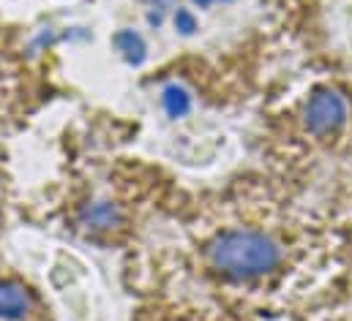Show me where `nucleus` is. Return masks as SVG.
I'll return each mask as SVG.
<instances>
[{"label":"nucleus","instance_id":"1","mask_svg":"<svg viewBox=\"0 0 352 321\" xmlns=\"http://www.w3.org/2000/svg\"><path fill=\"white\" fill-rule=\"evenodd\" d=\"M205 256L230 278H260L281 261L278 245L260 232H224L205 248Z\"/></svg>","mask_w":352,"mask_h":321},{"label":"nucleus","instance_id":"2","mask_svg":"<svg viewBox=\"0 0 352 321\" xmlns=\"http://www.w3.org/2000/svg\"><path fill=\"white\" fill-rule=\"evenodd\" d=\"M347 120V104L333 90H317L306 106V128L317 136L333 134Z\"/></svg>","mask_w":352,"mask_h":321},{"label":"nucleus","instance_id":"3","mask_svg":"<svg viewBox=\"0 0 352 321\" xmlns=\"http://www.w3.org/2000/svg\"><path fill=\"white\" fill-rule=\"evenodd\" d=\"M80 224L90 232H109V229H118L123 224V215H120V210L115 204L96 202V204H88L80 213Z\"/></svg>","mask_w":352,"mask_h":321},{"label":"nucleus","instance_id":"4","mask_svg":"<svg viewBox=\"0 0 352 321\" xmlns=\"http://www.w3.org/2000/svg\"><path fill=\"white\" fill-rule=\"evenodd\" d=\"M30 311L28 294L14 283H0V316L3 319H22Z\"/></svg>","mask_w":352,"mask_h":321},{"label":"nucleus","instance_id":"5","mask_svg":"<svg viewBox=\"0 0 352 321\" xmlns=\"http://www.w3.org/2000/svg\"><path fill=\"white\" fill-rule=\"evenodd\" d=\"M112 44H115L118 52H123L126 63H131V66H140V63L145 60V55H148V47H145V41H142V36H137L134 30H120V33H115Z\"/></svg>","mask_w":352,"mask_h":321},{"label":"nucleus","instance_id":"6","mask_svg":"<svg viewBox=\"0 0 352 321\" xmlns=\"http://www.w3.org/2000/svg\"><path fill=\"white\" fill-rule=\"evenodd\" d=\"M162 104H164V112L170 117H183L191 109V95L183 84H167L162 93Z\"/></svg>","mask_w":352,"mask_h":321},{"label":"nucleus","instance_id":"7","mask_svg":"<svg viewBox=\"0 0 352 321\" xmlns=\"http://www.w3.org/2000/svg\"><path fill=\"white\" fill-rule=\"evenodd\" d=\"M175 27L183 36H191L197 30V19H194V14L188 8H177L175 11Z\"/></svg>","mask_w":352,"mask_h":321},{"label":"nucleus","instance_id":"8","mask_svg":"<svg viewBox=\"0 0 352 321\" xmlns=\"http://www.w3.org/2000/svg\"><path fill=\"white\" fill-rule=\"evenodd\" d=\"M50 281H52V286H55V289H69V283L74 281V275H72L63 264H58V267L50 272Z\"/></svg>","mask_w":352,"mask_h":321},{"label":"nucleus","instance_id":"9","mask_svg":"<svg viewBox=\"0 0 352 321\" xmlns=\"http://www.w3.org/2000/svg\"><path fill=\"white\" fill-rule=\"evenodd\" d=\"M194 3H197V5H199V8H208V5H210V3H213V0H194Z\"/></svg>","mask_w":352,"mask_h":321},{"label":"nucleus","instance_id":"10","mask_svg":"<svg viewBox=\"0 0 352 321\" xmlns=\"http://www.w3.org/2000/svg\"><path fill=\"white\" fill-rule=\"evenodd\" d=\"M221 3H230V0H221Z\"/></svg>","mask_w":352,"mask_h":321}]
</instances>
